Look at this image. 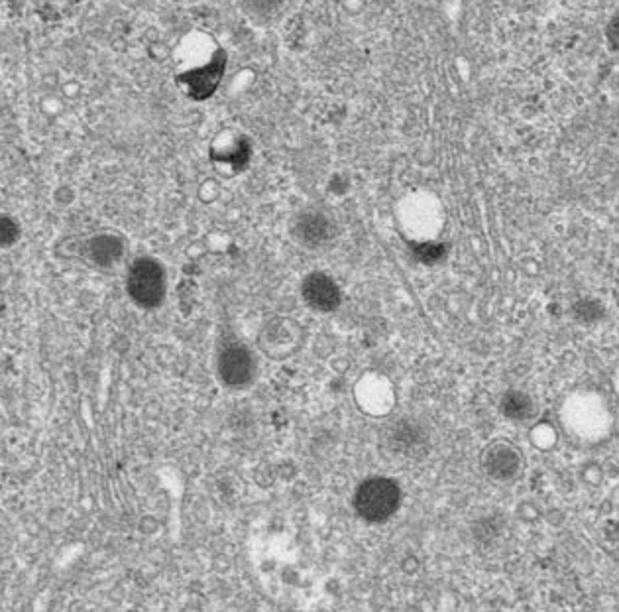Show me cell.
<instances>
[{"instance_id":"obj_1","label":"cell","mask_w":619,"mask_h":612,"mask_svg":"<svg viewBox=\"0 0 619 612\" xmlns=\"http://www.w3.org/2000/svg\"><path fill=\"white\" fill-rule=\"evenodd\" d=\"M403 498V489L395 479L388 475H372L354 489L352 508L362 522L382 526L394 520L403 506Z\"/></svg>"},{"instance_id":"obj_2","label":"cell","mask_w":619,"mask_h":612,"mask_svg":"<svg viewBox=\"0 0 619 612\" xmlns=\"http://www.w3.org/2000/svg\"><path fill=\"white\" fill-rule=\"evenodd\" d=\"M382 447L392 459L403 465L419 463L433 447V433L421 418L401 416L384 428Z\"/></svg>"},{"instance_id":"obj_3","label":"cell","mask_w":619,"mask_h":612,"mask_svg":"<svg viewBox=\"0 0 619 612\" xmlns=\"http://www.w3.org/2000/svg\"><path fill=\"white\" fill-rule=\"evenodd\" d=\"M354 402L364 416L386 420L397 404L394 382L382 372H366L354 384Z\"/></svg>"},{"instance_id":"obj_4","label":"cell","mask_w":619,"mask_h":612,"mask_svg":"<svg viewBox=\"0 0 619 612\" xmlns=\"http://www.w3.org/2000/svg\"><path fill=\"white\" fill-rule=\"evenodd\" d=\"M303 327L285 315L268 319L258 333V349L272 361H287L303 347Z\"/></svg>"},{"instance_id":"obj_5","label":"cell","mask_w":619,"mask_h":612,"mask_svg":"<svg viewBox=\"0 0 619 612\" xmlns=\"http://www.w3.org/2000/svg\"><path fill=\"white\" fill-rule=\"evenodd\" d=\"M217 378L232 392L250 388L258 378L256 353L244 343H226L217 355Z\"/></svg>"},{"instance_id":"obj_6","label":"cell","mask_w":619,"mask_h":612,"mask_svg":"<svg viewBox=\"0 0 619 612\" xmlns=\"http://www.w3.org/2000/svg\"><path fill=\"white\" fill-rule=\"evenodd\" d=\"M126 288L134 304L148 309L158 307L164 302L168 290L166 270L160 262L152 258H140L132 264L128 272Z\"/></svg>"},{"instance_id":"obj_7","label":"cell","mask_w":619,"mask_h":612,"mask_svg":"<svg viewBox=\"0 0 619 612\" xmlns=\"http://www.w3.org/2000/svg\"><path fill=\"white\" fill-rule=\"evenodd\" d=\"M482 471L494 483H513L523 471V455L519 447L507 439H496L488 443L480 455Z\"/></svg>"},{"instance_id":"obj_8","label":"cell","mask_w":619,"mask_h":612,"mask_svg":"<svg viewBox=\"0 0 619 612\" xmlns=\"http://www.w3.org/2000/svg\"><path fill=\"white\" fill-rule=\"evenodd\" d=\"M225 67L226 54L223 50H217L213 54V58L205 65L185 69L177 77V83L187 93V97H191L193 101H205V99L213 97V93L221 85L223 75H225Z\"/></svg>"},{"instance_id":"obj_9","label":"cell","mask_w":619,"mask_h":612,"mask_svg":"<svg viewBox=\"0 0 619 612\" xmlns=\"http://www.w3.org/2000/svg\"><path fill=\"white\" fill-rule=\"evenodd\" d=\"M337 235L333 219L321 211H303L291 223V237L303 248L319 250L329 245Z\"/></svg>"},{"instance_id":"obj_10","label":"cell","mask_w":619,"mask_h":612,"mask_svg":"<svg viewBox=\"0 0 619 612\" xmlns=\"http://www.w3.org/2000/svg\"><path fill=\"white\" fill-rule=\"evenodd\" d=\"M301 298L311 309L319 313H331L342 304V290L333 276L315 270L303 278Z\"/></svg>"},{"instance_id":"obj_11","label":"cell","mask_w":619,"mask_h":612,"mask_svg":"<svg viewBox=\"0 0 619 612\" xmlns=\"http://www.w3.org/2000/svg\"><path fill=\"white\" fill-rule=\"evenodd\" d=\"M500 412L509 422H529L535 416V400L523 390H507L500 400Z\"/></svg>"},{"instance_id":"obj_12","label":"cell","mask_w":619,"mask_h":612,"mask_svg":"<svg viewBox=\"0 0 619 612\" xmlns=\"http://www.w3.org/2000/svg\"><path fill=\"white\" fill-rule=\"evenodd\" d=\"M232 148V138H219L211 150V158L217 164L232 166L234 170H242L250 160V142L246 138H240L236 148Z\"/></svg>"},{"instance_id":"obj_13","label":"cell","mask_w":619,"mask_h":612,"mask_svg":"<svg viewBox=\"0 0 619 612\" xmlns=\"http://www.w3.org/2000/svg\"><path fill=\"white\" fill-rule=\"evenodd\" d=\"M122 252H124V246L114 237H107L105 235V237H99V239H95L91 243L93 260L99 262V264H107V266L113 264L122 256Z\"/></svg>"},{"instance_id":"obj_14","label":"cell","mask_w":619,"mask_h":612,"mask_svg":"<svg viewBox=\"0 0 619 612\" xmlns=\"http://www.w3.org/2000/svg\"><path fill=\"white\" fill-rule=\"evenodd\" d=\"M411 252H413V256H415L419 262H423V264H433V262H439V260L445 256L447 248H445V245H441V243H431V241H427V243H413V245H411Z\"/></svg>"},{"instance_id":"obj_15","label":"cell","mask_w":619,"mask_h":612,"mask_svg":"<svg viewBox=\"0 0 619 612\" xmlns=\"http://www.w3.org/2000/svg\"><path fill=\"white\" fill-rule=\"evenodd\" d=\"M252 481H254V485L260 487V489H272V487L278 483L276 465H270V463L258 465V467L254 469V473H252Z\"/></svg>"},{"instance_id":"obj_16","label":"cell","mask_w":619,"mask_h":612,"mask_svg":"<svg viewBox=\"0 0 619 612\" xmlns=\"http://www.w3.org/2000/svg\"><path fill=\"white\" fill-rule=\"evenodd\" d=\"M162 530V522H160V518L158 516H154V514H146V516H142L140 520H138V532L142 534V536H156L158 532Z\"/></svg>"},{"instance_id":"obj_17","label":"cell","mask_w":619,"mask_h":612,"mask_svg":"<svg viewBox=\"0 0 619 612\" xmlns=\"http://www.w3.org/2000/svg\"><path fill=\"white\" fill-rule=\"evenodd\" d=\"M531 439H533V443L537 445V447H549L553 441H555V431L551 426H547V424H541V426H537V428L533 429V433H531Z\"/></svg>"},{"instance_id":"obj_18","label":"cell","mask_w":619,"mask_h":612,"mask_svg":"<svg viewBox=\"0 0 619 612\" xmlns=\"http://www.w3.org/2000/svg\"><path fill=\"white\" fill-rule=\"evenodd\" d=\"M276 475H278V481L291 483L297 477V467L293 461H280L276 463Z\"/></svg>"},{"instance_id":"obj_19","label":"cell","mask_w":619,"mask_h":612,"mask_svg":"<svg viewBox=\"0 0 619 612\" xmlns=\"http://www.w3.org/2000/svg\"><path fill=\"white\" fill-rule=\"evenodd\" d=\"M399 567H401V571H403L405 575L413 577V575H417V573H419V569H421V561H419L413 553H407V555H403V557H401Z\"/></svg>"}]
</instances>
